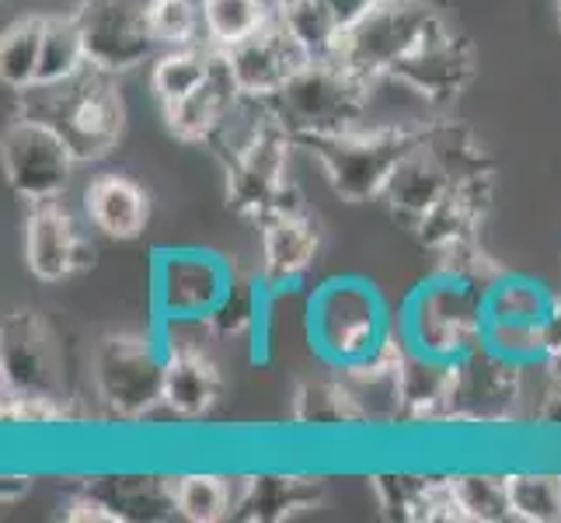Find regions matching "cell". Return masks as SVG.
<instances>
[{"label":"cell","instance_id":"cell-26","mask_svg":"<svg viewBox=\"0 0 561 523\" xmlns=\"http://www.w3.org/2000/svg\"><path fill=\"white\" fill-rule=\"evenodd\" d=\"M220 49L209 43H192V46H175L164 49L150 67V91L161 105H175L188 99L192 91L203 88L213 70H217Z\"/></svg>","mask_w":561,"mask_h":523},{"label":"cell","instance_id":"cell-16","mask_svg":"<svg viewBox=\"0 0 561 523\" xmlns=\"http://www.w3.org/2000/svg\"><path fill=\"white\" fill-rule=\"evenodd\" d=\"M220 56L230 77H234L238 91L251 94V99H273L289 77L311 60V56L300 49L297 38L279 25L276 14H273V22L259 29L255 35L220 49Z\"/></svg>","mask_w":561,"mask_h":523},{"label":"cell","instance_id":"cell-39","mask_svg":"<svg viewBox=\"0 0 561 523\" xmlns=\"http://www.w3.org/2000/svg\"><path fill=\"white\" fill-rule=\"evenodd\" d=\"M324 4L332 8L339 29H350L353 22H359V18L377 4V0H324Z\"/></svg>","mask_w":561,"mask_h":523},{"label":"cell","instance_id":"cell-2","mask_svg":"<svg viewBox=\"0 0 561 523\" xmlns=\"http://www.w3.org/2000/svg\"><path fill=\"white\" fill-rule=\"evenodd\" d=\"M307 342L332 366L345 371L394 336V321L387 315L380 289L363 276H332L307 297Z\"/></svg>","mask_w":561,"mask_h":523},{"label":"cell","instance_id":"cell-6","mask_svg":"<svg viewBox=\"0 0 561 523\" xmlns=\"http://www.w3.org/2000/svg\"><path fill=\"white\" fill-rule=\"evenodd\" d=\"M450 25L430 0H377L359 22L342 29L332 60L366 84H380L391 70Z\"/></svg>","mask_w":561,"mask_h":523},{"label":"cell","instance_id":"cell-25","mask_svg":"<svg viewBox=\"0 0 561 523\" xmlns=\"http://www.w3.org/2000/svg\"><path fill=\"white\" fill-rule=\"evenodd\" d=\"M492 196V182H457L447 196L436 203V209L425 217L415 235L430 251H447L454 245L474 241V230L485 217V206Z\"/></svg>","mask_w":561,"mask_h":523},{"label":"cell","instance_id":"cell-20","mask_svg":"<svg viewBox=\"0 0 561 523\" xmlns=\"http://www.w3.org/2000/svg\"><path fill=\"white\" fill-rule=\"evenodd\" d=\"M454 391V363L404 349L398 366V422L443 425Z\"/></svg>","mask_w":561,"mask_h":523},{"label":"cell","instance_id":"cell-10","mask_svg":"<svg viewBox=\"0 0 561 523\" xmlns=\"http://www.w3.org/2000/svg\"><path fill=\"white\" fill-rule=\"evenodd\" d=\"M289 147L294 137L276 123L234 164H227V200L241 217L265 224L273 217L304 213L300 192L289 182Z\"/></svg>","mask_w":561,"mask_h":523},{"label":"cell","instance_id":"cell-24","mask_svg":"<svg viewBox=\"0 0 561 523\" xmlns=\"http://www.w3.org/2000/svg\"><path fill=\"white\" fill-rule=\"evenodd\" d=\"M238 84L234 77H230L224 56H217V70L213 77L188 94V99L175 102V105H164V123H168V133L182 144H206L217 126L224 123L227 109L234 105L238 99Z\"/></svg>","mask_w":561,"mask_h":523},{"label":"cell","instance_id":"cell-30","mask_svg":"<svg viewBox=\"0 0 561 523\" xmlns=\"http://www.w3.org/2000/svg\"><path fill=\"white\" fill-rule=\"evenodd\" d=\"M276 18L311 60H332L342 29L324 0H276Z\"/></svg>","mask_w":561,"mask_h":523},{"label":"cell","instance_id":"cell-40","mask_svg":"<svg viewBox=\"0 0 561 523\" xmlns=\"http://www.w3.org/2000/svg\"><path fill=\"white\" fill-rule=\"evenodd\" d=\"M537 422L540 425H548V430H561V384H554L545 405H540V412H537Z\"/></svg>","mask_w":561,"mask_h":523},{"label":"cell","instance_id":"cell-35","mask_svg":"<svg viewBox=\"0 0 561 523\" xmlns=\"http://www.w3.org/2000/svg\"><path fill=\"white\" fill-rule=\"evenodd\" d=\"M150 32L164 49L199 43L203 35L199 0H150Z\"/></svg>","mask_w":561,"mask_h":523},{"label":"cell","instance_id":"cell-11","mask_svg":"<svg viewBox=\"0 0 561 523\" xmlns=\"http://www.w3.org/2000/svg\"><path fill=\"white\" fill-rule=\"evenodd\" d=\"M77 158L53 126L18 115L4 133V179L25 203H53L70 185Z\"/></svg>","mask_w":561,"mask_h":523},{"label":"cell","instance_id":"cell-3","mask_svg":"<svg viewBox=\"0 0 561 523\" xmlns=\"http://www.w3.org/2000/svg\"><path fill=\"white\" fill-rule=\"evenodd\" d=\"M394 328L415 353L457 363L485 342V294L436 269L404 297Z\"/></svg>","mask_w":561,"mask_h":523},{"label":"cell","instance_id":"cell-28","mask_svg":"<svg viewBox=\"0 0 561 523\" xmlns=\"http://www.w3.org/2000/svg\"><path fill=\"white\" fill-rule=\"evenodd\" d=\"M558 294L530 276L502 273L485 294V321L495 325H540L554 307Z\"/></svg>","mask_w":561,"mask_h":523},{"label":"cell","instance_id":"cell-5","mask_svg":"<svg viewBox=\"0 0 561 523\" xmlns=\"http://www.w3.org/2000/svg\"><path fill=\"white\" fill-rule=\"evenodd\" d=\"M425 126H356L335 137L300 140L342 203L380 200L404 154L422 144Z\"/></svg>","mask_w":561,"mask_h":523},{"label":"cell","instance_id":"cell-1","mask_svg":"<svg viewBox=\"0 0 561 523\" xmlns=\"http://www.w3.org/2000/svg\"><path fill=\"white\" fill-rule=\"evenodd\" d=\"M22 115H32V120L60 133L77 164L102 161L123 137V94L115 88V73L102 67L88 64L64 84H35L22 91Z\"/></svg>","mask_w":561,"mask_h":523},{"label":"cell","instance_id":"cell-38","mask_svg":"<svg viewBox=\"0 0 561 523\" xmlns=\"http://www.w3.org/2000/svg\"><path fill=\"white\" fill-rule=\"evenodd\" d=\"M32 481H35V475H28V471H4V478H0V502H4V507H14L18 499H25L32 492Z\"/></svg>","mask_w":561,"mask_h":523},{"label":"cell","instance_id":"cell-34","mask_svg":"<svg viewBox=\"0 0 561 523\" xmlns=\"http://www.w3.org/2000/svg\"><path fill=\"white\" fill-rule=\"evenodd\" d=\"M88 67V46L77 14L46 18L43 38V64H38V84H64Z\"/></svg>","mask_w":561,"mask_h":523},{"label":"cell","instance_id":"cell-41","mask_svg":"<svg viewBox=\"0 0 561 523\" xmlns=\"http://www.w3.org/2000/svg\"><path fill=\"white\" fill-rule=\"evenodd\" d=\"M558 22H561V0H558Z\"/></svg>","mask_w":561,"mask_h":523},{"label":"cell","instance_id":"cell-7","mask_svg":"<svg viewBox=\"0 0 561 523\" xmlns=\"http://www.w3.org/2000/svg\"><path fill=\"white\" fill-rule=\"evenodd\" d=\"M168 353L158 336H105L91 353L94 398L115 422H144L164 398Z\"/></svg>","mask_w":561,"mask_h":523},{"label":"cell","instance_id":"cell-9","mask_svg":"<svg viewBox=\"0 0 561 523\" xmlns=\"http://www.w3.org/2000/svg\"><path fill=\"white\" fill-rule=\"evenodd\" d=\"M238 269L209 248H164L153 259V307L161 321H209Z\"/></svg>","mask_w":561,"mask_h":523},{"label":"cell","instance_id":"cell-17","mask_svg":"<svg viewBox=\"0 0 561 523\" xmlns=\"http://www.w3.org/2000/svg\"><path fill=\"white\" fill-rule=\"evenodd\" d=\"M321 496H324V481L318 471H300V468L238 471L234 520L279 523V520L314 510Z\"/></svg>","mask_w":561,"mask_h":523},{"label":"cell","instance_id":"cell-21","mask_svg":"<svg viewBox=\"0 0 561 523\" xmlns=\"http://www.w3.org/2000/svg\"><path fill=\"white\" fill-rule=\"evenodd\" d=\"M224 377L217 363L209 360L203 345L196 349H171L164 366V398L161 409L182 422H196L213 412L220 401Z\"/></svg>","mask_w":561,"mask_h":523},{"label":"cell","instance_id":"cell-18","mask_svg":"<svg viewBox=\"0 0 561 523\" xmlns=\"http://www.w3.org/2000/svg\"><path fill=\"white\" fill-rule=\"evenodd\" d=\"M262 227V265L259 276L273 297H283L297 289L321 251L318 224L307 213H289V217H273Z\"/></svg>","mask_w":561,"mask_h":523},{"label":"cell","instance_id":"cell-22","mask_svg":"<svg viewBox=\"0 0 561 523\" xmlns=\"http://www.w3.org/2000/svg\"><path fill=\"white\" fill-rule=\"evenodd\" d=\"M84 213L99 235L112 241H137L150 220V200L126 174H99L84 192Z\"/></svg>","mask_w":561,"mask_h":523},{"label":"cell","instance_id":"cell-36","mask_svg":"<svg viewBox=\"0 0 561 523\" xmlns=\"http://www.w3.org/2000/svg\"><path fill=\"white\" fill-rule=\"evenodd\" d=\"M485 345L492 349V353H499L502 360L527 366V371H537V366H545L548 371V349H545V339H540V325L485 321Z\"/></svg>","mask_w":561,"mask_h":523},{"label":"cell","instance_id":"cell-19","mask_svg":"<svg viewBox=\"0 0 561 523\" xmlns=\"http://www.w3.org/2000/svg\"><path fill=\"white\" fill-rule=\"evenodd\" d=\"M454 185H457V174L430 147V140H425V133H422V144L401 158L380 200L401 224H409L415 230Z\"/></svg>","mask_w":561,"mask_h":523},{"label":"cell","instance_id":"cell-8","mask_svg":"<svg viewBox=\"0 0 561 523\" xmlns=\"http://www.w3.org/2000/svg\"><path fill=\"white\" fill-rule=\"evenodd\" d=\"M527 366L502 360L481 342L474 353L454 363V391L443 425L454 430H506L524 401Z\"/></svg>","mask_w":561,"mask_h":523},{"label":"cell","instance_id":"cell-12","mask_svg":"<svg viewBox=\"0 0 561 523\" xmlns=\"http://www.w3.org/2000/svg\"><path fill=\"white\" fill-rule=\"evenodd\" d=\"M77 25L88 64L115 77L147 64L161 49L150 32V0H84L77 8Z\"/></svg>","mask_w":561,"mask_h":523},{"label":"cell","instance_id":"cell-31","mask_svg":"<svg viewBox=\"0 0 561 523\" xmlns=\"http://www.w3.org/2000/svg\"><path fill=\"white\" fill-rule=\"evenodd\" d=\"M199 8L206 43L217 49H227L241 43V38L255 35L276 14V4H268V0H199Z\"/></svg>","mask_w":561,"mask_h":523},{"label":"cell","instance_id":"cell-15","mask_svg":"<svg viewBox=\"0 0 561 523\" xmlns=\"http://www.w3.org/2000/svg\"><path fill=\"white\" fill-rule=\"evenodd\" d=\"M474 46L457 32H439L391 70L387 81L412 91L425 105H447L474 81Z\"/></svg>","mask_w":561,"mask_h":523},{"label":"cell","instance_id":"cell-32","mask_svg":"<svg viewBox=\"0 0 561 523\" xmlns=\"http://www.w3.org/2000/svg\"><path fill=\"white\" fill-rule=\"evenodd\" d=\"M46 18H25L14 22L0 38V81L11 91H28L38 84V64H43Z\"/></svg>","mask_w":561,"mask_h":523},{"label":"cell","instance_id":"cell-14","mask_svg":"<svg viewBox=\"0 0 561 523\" xmlns=\"http://www.w3.org/2000/svg\"><path fill=\"white\" fill-rule=\"evenodd\" d=\"M25 262L38 283H60L94 265V245L60 203H35L25 224Z\"/></svg>","mask_w":561,"mask_h":523},{"label":"cell","instance_id":"cell-27","mask_svg":"<svg viewBox=\"0 0 561 523\" xmlns=\"http://www.w3.org/2000/svg\"><path fill=\"white\" fill-rule=\"evenodd\" d=\"M238 471H179L175 475V513L188 523H220L234 516Z\"/></svg>","mask_w":561,"mask_h":523},{"label":"cell","instance_id":"cell-13","mask_svg":"<svg viewBox=\"0 0 561 523\" xmlns=\"http://www.w3.org/2000/svg\"><path fill=\"white\" fill-rule=\"evenodd\" d=\"M0 371L11 398H60V353L38 315L11 311L4 318Z\"/></svg>","mask_w":561,"mask_h":523},{"label":"cell","instance_id":"cell-23","mask_svg":"<svg viewBox=\"0 0 561 523\" xmlns=\"http://www.w3.org/2000/svg\"><path fill=\"white\" fill-rule=\"evenodd\" d=\"M289 419H294V425H300V430H314V436L370 430L356 395L350 391V384L342 377L300 380L294 391V412H289Z\"/></svg>","mask_w":561,"mask_h":523},{"label":"cell","instance_id":"cell-33","mask_svg":"<svg viewBox=\"0 0 561 523\" xmlns=\"http://www.w3.org/2000/svg\"><path fill=\"white\" fill-rule=\"evenodd\" d=\"M513 520L558 523L561 520V471L548 468H513L506 471Z\"/></svg>","mask_w":561,"mask_h":523},{"label":"cell","instance_id":"cell-29","mask_svg":"<svg viewBox=\"0 0 561 523\" xmlns=\"http://www.w3.org/2000/svg\"><path fill=\"white\" fill-rule=\"evenodd\" d=\"M457 496V507L468 523H506L513 520L506 471L492 468H460L447 475Z\"/></svg>","mask_w":561,"mask_h":523},{"label":"cell","instance_id":"cell-37","mask_svg":"<svg viewBox=\"0 0 561 523\" xmlns=\"http://www.w3.org/2000/svg\"><path fill=\"white\" fill-rule=\"evenodd\" d=\"M64 516L70 523H119V510L112 507V502L105 496H99L94 489H84V492H77L67 507H64Z\"/></svg>","mask_w":561,"mask_h":523},{"label":"cell","instance_id":"cell-4","mask_svg":"<svg viewBox=\"0 0 561 523\" xmlns=\"http://www.w3.org/2000/svg\"><path fill=\"white\" fill-rule=\"evenodd\" d=\"M374 84L339 67L335 60H307L289 81L268 99L276 123L294 144L311 137H335L363 126Z\"/></svg>","mask_w":561,"mask_h":523}]
</instances>
